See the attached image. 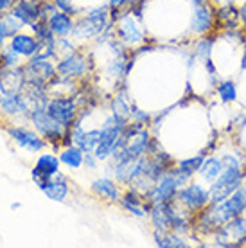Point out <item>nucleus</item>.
<instances>
[{
	"mask_svg": "<svg viewBox=\"0 0 246 248\" xmlns=\"http://www.w3.org/2000/svg\"><path fill=\"white\" fill-rule=\"evenodd\" d=\"M239 16H241V25L246 27V0L239 2Z\"/></svg>",
	"mask_w": 246,
	"mask_h": 248,
	"instance_id": "35",
	"label": "nucleus"
},
{
	"mask_svg": "<svg viewBox=\"0 0 246 248\" xmlns=\"http://www.w3.org/2000/svg\"><path fill=\"white\" fill-rule=\"evenodd\" d=\"M6 133L16 146L31 151V153H40V151H43V149L49 146L47 140L34 128H29V126L9 124V126H6Z\"/></svg>",
	"mask_w": 246,
	"mask_h": 248,
	"instance_id": "11",
	"label": "nucleus"
},
{
	"mask_svg": "<svg viewBox=\"0 0 246 248\" xmlns=\"http://www.w3.org/2000/svg\"><path fill=\"white\" fill-rule=\"evenodd\" d=\"M56 4V7L60 9V11H65V13H68V15H72V16H79V7L76 6L74 4V0H52Z\"/></svg>",
	"mask_w": 246,
	"mask_h": 248,
	"instance_id": "32",
	"label": "nucleus"
},
{
	"mask_svg": "<svg viewBox=\"0 0 246 248\" xmlns=\"http://www.w3.org/2000/svg\"><path fill=\"white\" fill-rule=\"evenodd\" d=\"M214 38L207 34V36L196 38V44H194V54L192 56L198 58L200 62H203L207 58L212 56V50H214Z\"/></svg>",
	"mask_w": 246,
	"mask_h": 248,
	"instance_id": "28",
	"label": "nucleus"
},
{
	"mask_svg": "<svg viewBox=\"0 0 246 248\" xmlns=\"http://www.w3.org/2000/svg\"><path fill=\"white\" fill-rule=\"evenodd\" d=\"M245 180V164H228V166H225L221 174L209 186L210 203H219L223 200H227L237 187H241V184Z\"/></svg>",
	"mask_w": 246,
	"mask_h": 248,
	"instance_id": "4",
	"label": "nucleus"
},
{
	"mask_svg": "<svg viewBox=\"0 0 246 248\" xmlns=\"http://www.w3.org/2000/svg\"><path fill=\"white\" fill-rule=\"evenodd\" d=\"M99 140H101V128H90V130H86L83 144H81V149L85 153H88V151L93 153V149L97 148Z\"/></svg>",
	"mask_w": 246,
	"mask_h": 248,
	"instance_id": "29",
	"label": "nucleus"
},
{
	"mask_svg": "<svg viewBox=\"0 0 246 248\" xmlns=\"http://www.w3.org/2000/svg\"><path fill=\"white\" fill-rule=\"evenodd\" d=\"M215 7V29H234L241 24L239 6L237 4H223Z\"/></svg>",
	"mask_w": 246,
	"mask_h": 248,
	"instance_id": "20",
	"label": "nucleus"
},
{
	"mask_svg": "<svg viewBox=\"0 0 246 248\" xmlns=\"http://www.w3.org/2000/svg\"><path fill=\"white\" fill-rule=\"evenodd\" d=\"M223 160L219 155H210V156H205L203 164H201V168L198 171V176L205 182V184H212V182L221 174L223 171Z\"/></svg>",
	"mask_w": 246,
	"mask_h": 248,
	"instance_id": "22",
	"label": "nucleus"
},
{
	"mask_svg": "<svg viewBox=\"0 0 246 248\" xmlns=\"http://www.w3.org/2000/svg\"><path fill=\"white\" fill-rule=\"evenodd\" d=\"M31 110V101L25 95V92L13 93V95H4L0 103V113L6 117H25Z\"/></svg>",
	"mask_w": 246,
	"mask_h": 248,
	"instance_id": "15",
	"label": "nucleus"
},
{
	"mask_svg": "<svg viewBox=\"0 0 246 248\" xmlns=\"http://www.w3.org/2000/svg\"><path fill=\"white\" fill-rule=\"evenodd\" d=\"M90 191L106 203H119V200L123 196L121 184L111 176H101L97 180H93L92 186H90Z\"/></svg>",
	"mask_w": 246,
	"mask_h": 248,
	"instance_id": "14",
	"label": "nucleus"
},
{
	"mask_svg": "<svg viewBox=\"0 0 246 248\" xmlns=\"http://www.w3.org/2000/svg\"><path fill=\"white\" fill-rule=\"evenodd\" d=\"M42 2L43 0H16L11 13L20 22H24V25H31L42 18Z\"/></svg>",
	"mask_w": 246,
	"mask_h": 248,
	"instance_id": "18",
	"label": "nucleus"
},
{
	"mask_svg": "<svg viewBox=\"0 0 246 248\" xmlns=\"http://www.w3.org/2000/svg\"><path fill=\"white\" fill-rule=\"evenodd\" d=\"M16 0H0V13H9Z\"/></svg>",
	"mask_w": 246,
	"mask_h": 248,
	"instance_id": "34",
	"label": "nucleus"
},
{
	"mask_svg": "<svg viewBox=\"0 0 246 248\" xmlns=\"http://www.w3.org/2000/svg\"><path fill=\"white\" fill-rule=\"evenodd\" d=\"M38 189H40V191H42L49 200L58 202V203L65 202L67 196H68V192H70L67 176H65L63 173H58V174H54L52 178H47V180L43 182Z\"/></svg>",
	"mask_w": 246,
	"mask_h": 248,
	"instance_id": "16",
	"label": "nucleus"
},
{
	"mask_svg": "<svg viewBox=\"0 0 246 248\" xmlns=\"http://www.w3.org/2000/svg\"><path fill=\"white\" fill-rule=\"evenodd\" d=\"M83 166H85L86 169H90V171H93V169H97V166H99L97 156L93 155L92 151H88V153H85V160H83Z\"/></svg>",
	"mask_w": 246,
	"mask_h": 248,
	"instance_id": "33",
	"label": "nucleus"
},
{
	"mask_svg": "<svg viewBox=\"0 0 246 248\" xmlns=\"http://www.w3.org/2000/svg\"><path fill=\"white\" fill-rule=\"evenodd\" d=\"M110 27H113V20H111L110 6H97L90 7L85 15H81L76 18L74 27V38L76 42H88L93 38H99L103 32H106Z\"/></svg>",
	"mask_w": 246,
	"mask_h": 248,
	"instance_id": "2",
	"label": "nucleus"
},
{
	"mask_svg": "<svg viewBox=\"0 0 246 248\" xmlns=\"http://www.w3.org/2000/svg\"><path fill=\"white\" fill-rule=\"evenodd\" d=\"M60 156L56 153H42L36 158L34 168L31 169V178L34 186L40 187L47 178H52L54 174L60 173Z\"/></svg>",
	"mask_w": 246,
	"mask_h": 248,
	"instance_id": "12",
	"label": "nucleus"
},
{
	"mask_svg": "<svg viewBox=\"0 0 246 248\" xmlns=\"http://www.w3.org/2000/svg\"><path fill=\"white\" fill-rule=\"evenodd\" d=\"M151 115L146 113L144 110H140L135 103H131V113H129V121H133V123H140V124H149L151 123Z\"/></svg>",
	"mask_w": 246,
	"mask_h": 248,
	"instance_id": "31",
	"label": "nucleus"
},
{
	"mask_svg": "<svg viewBox=\"0 0 246 248\" xmlns=\"http://www.w3.org/2000/svg\"><path fill=\"white\" fill-rule=\"evenodd\" d=\"M135 4V0H108V6L111 11V20H115L123 11L129 9V7Z\"/></svg>",
	"mask_w": 246,
	"mask_h": 248,
	"instance_id": "30",
	"label": "nucleus"
},
{
	"mask_svg": "<svg viewBox=\"0 0 246 248\" xmlns=\"http://www.w3.org/2000/svg\"><path fill=\"white\" fill-rule=\"evenodd\" d=\"M58 70H56L54 60H36V58H29L24 63V78H25V88H49V83L56 78Z\"/></svg>",
	"mask_w": 246,
	"mask_h": 248,
	"instance_id": "8",
	"label": "nucleus"
},
{
	"mask_svg": "<svg viewBox=\"0 0 246 248\" xmlns=\"http://www.w3.org/2000/svg\"><path fill=\"white\" fill-rule=\"evenodd\" d=\"M2 99H4V93L0 92V103H2Z\"/></svg>",
	"mask_w": 246,
	"mask_h": 248,
	"instance_id": "38",
	"label": "nucleus"
},
{
	"mask_svg": "<svg viewBox=\"0 0 246 248\" xmlns=\"http://www.w3.org/2000/svg\"><path fill=\"white\" fill-rule=\"evenodd\" d=\"M60 162H62L65 168L68 169H81L83 168V160H85V151L77 146H67V148H62L60 151Z\"/></svg>",
	"mask_w": 246,
	"mask_h": 248,
	"instance_id": "23",
	"label": "nucleus"
},
{
	"mask_svg": "<svg viewBox=\"0 0 246 248\" xmlns=\"http://www.w3.org/2000/svg\"><path fill=\"white\" fill-rule=\"evenodd\" d=\"M153 241L158 248H189L187 236H180L172 230H153Z\"/></svg>",
	"mask_w": 246,
	"mask_h": 248,
	"instance_id": "21",
	"label": "nucleus"
},
{
	"mask_svg": "<svg viewBox=\"0 0 246 248\" xmlns=\"http://www.w3.org/2000/svg\"><path fill=\"white\" fill-rule=\"evenodd\" d=\"M20 207H22V203H13V205H11L13 211H16V209H20Z\"/></svg>",
	"mask_w": 246,
	"mask_h": 248,
	"instance_id": "37",
	"label": "nucleus"
},
{
	"mask_svg": "<svg viewBox=\"0 0 246 248\" xmlns=\"http://www.w3.org/2000/svg\"><path fill=\"white\" fill-rule=\"evenodd\" d=\"M49 97L38 101L36 105L31 106V110L27 113V121H29V123L32 124V128L47 140L49 146H52L56 151H60V148H63V139L67 135V128H63L62 124L58 123V121L49 113V110H47ZM68 130H70V128H68Z\"/></svg>",
	"mask_w": 246,
	"mask_h": 248,
	"instance_id": "1",
	"label": "nucleus"
},
{
	"mask_svg": "<svg viewBox=\"0 0 246 248\" xmlns=\"http://www.w3.org/2000/svg\"><path fill=\"white\" fill-rule=\"evenodd\" d=\"M47 110L52 117L62 124L63 128H72L77 121V115H79L81 105L77 97L74 93H62L58 92L54 95L49 97V103H47Z\"/></svg>",
	"mask_w": 246,
	"mask_h": 248,
	"instance_id": "6",
	"label": "nucleus"
},
{
	"mask_svg": "<svg viewBox=\"0 0 246 248\" xmlns=\"http://www.w3.org/2000/svg\"><path fill=\"white\" fill-rule=\"evenodd\" d=\"M25 90L24 65L0 68V92L4 95H13Z\"/></svg>",
	"mask_w": 246,
	"mask_h": 248,
	"instance_id": "13",
	"label": "nucleus"
},
{
	"mask_svg": "<svg viewBox=\"0 0 246 248\" xmlns=\"http://www.w3.org/2000/svg\"><path fill=\"white\" fill-rule=\"evenodd\" d=\"M176 203L185 209L187 212H191L192 216H196L198 212H201L210 205V192L209 187L200 184V182H189L184 187H180L176 192Z\"/></svg>",
	"mask_w": 246,
	"mask_h": 248,
	"instance_id": "7",
	"label": "nucleus"
},
{
	"mask_svg": "<svg viewBox=\"0 0 246 248\" xmlns=\"http://www.w3.org/2000/svg\"><path fill=\"white\" fill-rule=\"evenodd\" d=\"M241 0H210L212 6H223V4H237L239 6Z\"/></svg>",
	"mask_w": 246,
	"mask_h": 248,
	"instance_id": "36",
	"label": "nucleus"
},
{
	"mask_svg": "<svg viewBox=\"0 0 246 248\" xmlns=\"http://www.w3.org/2000/svg\"><path fill=\"white\" fill-rule=\"evenodd\" d=\"M113 32L119 42L128 49H135L146 44V31L142 29L140 18H137L128 9L113 20Z\"/></svg>",
	"mask_w": 246,
	"mask_h": 248,
	"instance_id": "5",
	"label": "nucleus"
},
{
	"mask_svg": "<svg viewBox=\"0 0 246 248\" xmlns=\"http://www.w3.org/2000/svg\"><path fill=\"white\" fill-rule=\"evenodd\" d=\"M7 44L11 45L13 49L18 52L20 56L24 58V60H29V58H32L36 52H40V49H42V42L38 40L34 34H27V32H16L15 36L7 42Z\"/></svg>",
	"mask_w": 246,
	"mask_h": 248,
	"instance_id": "17",
	"label": "nucleus"
},
{
	"mask_svg": "<svg viewBox=\"0 0 246 248\" xmlns=\"http://www.w3.org/2000/svg\"><path fill=\"white\" fill-rule=\"evenodd\" d=\"M215 29V7L212 4L191 7L189 15V36L201 38L207 34H212Z\"/></svg>",
	"mask_w": 246,
	"mask_h": 248,
	"instance_id": "10",
	"label": "nucleus"
},
{
	"mask_svg": "<svg viewBox=\"0 0 246 248\" xmlns=\"http://www.w3.org/2000/svg\"><path fill=\"white\" fill-rule=\"evenodd\" d=\"M31 32L34 34V36L42 42V45H49V44H54L56 42V34L52 32V29L49 27V24H47V20H36V22H32L31 25Z\"/></svg>",
	"mask_w": 246,
	"mask_h": 248,
	"instance_id": "26",
	"label": "nucleus"
},
{
	"mask_svg": "<svg viewBox=\"0 0 246 248\" xmlns=\"http://www.w3.org/2000/svg\"><path fill=\"white\" fill-rule=\"evenodd\" d=\"M47 24H49V27L56 34V38H70L74 34L76 16L58 9V11H54L47 18Z\"/></svg>",
	"mask_w": 246,
	"mask_h": 248,
	"instance_id": "19",
	"label": "nucleus"
},
{
	"mask_svg": "<svg viewBox=\"0 0 246 248\" xmlns=\"http://www.w3.org/2000/svg\"><path fill=\"white\" fill-rule=\"evenodd\" d=\"M205 156H207L205 155V151L203 153H198V155H194V156H185V158L176 162V166H178V169L182 171V173H185L187 176L194 178V176L198 174V171H200V168H201V164H203Z\"/></svg>",
	"mask_w": 246,
	"mask_h": 248,
	"instance_id": "25",
	"label": "nucleus"
},
{
	"mask_svg": "<svg viewBox=\"0 0 246 248\" xmlns=\"http://www.w3.org/2000/svg\"><path fill=\"white\" fill-rule=\"evenodd\" d=\"M110 113H115V115H121V117L129 119V113H131V101H129L128 93H126V88L117 90L115 95L111 97Z\"/></svg>",
	"mask_w": 246,
	"mask_h": 248,
	"instance_id": "24",
	"label": "nucleus"
},
{
	"mask_svg": "<svg viewBox=\"0 0 246 248\" xmlns=\"http://www.w3.org/2000/svg\"><path fill=\"white\" fill-rule=\"evenodd\" d=\"M56 70L62 78L81 81L86 79V76L92 72V60L81 50H72L56 62Z\"/></svg>",
	"mask_w": 246,
	"mask_h": 248,
	"instance_id": "9",
	"label": "nucleus"
},
{
	"mask_svg": "<svg viewBox=\"0 0 246 248\" xmlns=\"http://www.w3.org/2000/svg\"><path fill=\"white\" fill-rule=\"evenodd\" d=\"M215 93H217V97H219L221 103H234L237 99V85H235V81H219L217 87H215Z\"/></svg>",
	"mask_w": 246,
	"mask_h": 248,
	"instance_id": "27",
	"label": "nucleus"
},
{
	"mask_svg": "<svg viewBox=\"0 0 246 248\" xmlns=\"http://www.w3.org/2000/svg\"><path fill=\"white\" fill-rule=\"evenodd\" d=\"M191 180H192L191 176L182 173L178 169V166L174 164L172 168L167 169L166 173L158 178V182L149 191L146 200H149L151 203H169V202H174L180 187H184L185 184H189Z\"/></svg>",
	"mask_w": 246,
	"mask_h": 248,
	"instance_id": "3",
	"label": "nucleus"
}]
</instances>
